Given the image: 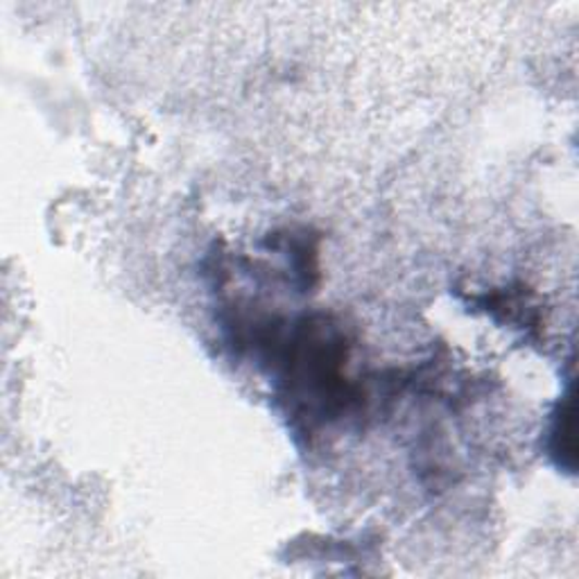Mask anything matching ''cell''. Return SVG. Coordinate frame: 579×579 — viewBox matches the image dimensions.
I'll use <instances>...</instances> for the list:
<instances>
[{
  "label": "cell",
  "instance_id": "6da1fadb",
  "mask_svg": "<svg viewBox=\"0 0 579 579\" xmlns=\"http://www.w3.org/2000/svg\"><path fill=\"white\" fill-rule=\"evenodd\" d=\"M550 451L557 457V465L572 473L575 469V398L572 394L564 396L553 430H550Z\"/></svg>",
  "mask_w": 579,
  "mask_h": 579
}]
</instances>
